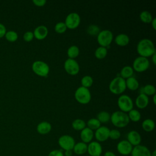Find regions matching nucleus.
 I'll return each instance as SVG.
<instances>
[{"mask_svg": "<svg viewBox=\"0 0 156 156\" xmlns=\"http://www.w3.org/2000/svg\"><path fill=\"white\" fill-rule=\"evenodd\" d=\"M136 51L140 56L147 58L155 53L154 43L148 38L141 39L136 45Z\"/></svg>", "mask_w": 156, "mask_h": 156, "instance_id": "1", "label": "nucleus"}, {"mask_svg": "<svg viewBox=\"0 0 156 156\" xmlns=\"http://www.w3.org/2000/svg\"><path fill=\"white\" fill-rule=\"evenodd\" d=\"M110 121L112 123L118 128H123L129 123V118L127 113L122 111L114 112L110 115Z\"/></svg>", "mask_w": 156, "mask_h": 156, "instance_id": "2", "label": "nucleus"}, {"mask_svg": "<svg viewBox=\"0 0 156 156\" xmlns=\"http://www.w3.org/2000/svg\"><path fill=\"white\" fill-rule=\"evenodd\" d=\"M126 89V80L121 76L113 78L109 84V90L115 94H121Z\"/></svg>", "mask_w": 156, "mask_h": 156, "instance_id": "3", "label": "nucleus"}, {"mask_svg": "<svg viewBox=\"0 0 156 156\" xmlns=\"http://www.w3.org/2000/svg\"><path fill=\"white\" fill-rule=\"evenodd\" d=\"M76 100L81 104H87L91 99V94L88 88L83 87L77 88L74 93Z\"/></svg>", "mask_w": 156, "mask_h": 156, "instance_id": "4", "label": "nucleus"}, {"mask_svg": "<svg viewBox=\"0 0 156 156\" xmlns=\"http://www.w3.org/2000/svg\"><path fill=\"white\" fill-rule=\"evenodd\" d=\"M113 39V33L107 29L101 30L97 35V41L100 46L107 48L110 45Z\"/></svg>", "mask_w": 156, "mask_h": 156, "instance_id": "5", "label": "nucleus"}, {"mask_svg": "<svg viewBox=\"0 0 156 156\" xmlns=\"http://www.w3.org/2000/svg\"><path fill=\"white\" fill-rule=\"evenodd\" d=\"M118 107L120 111L127 113L133 109V102L132 98L127 94L121 95L117 101Z\"/></svg>", "mask_w": 156, "mask_h": 156, "instance_id": "6", "label": "nucleus"}, {"mask_svg": "<svg viewBox=\"0 0 156 156\" xmlns=\"http://www.w3.org/2000/svg\"><path fill=\"white\" fill-rule=\"evenodd\" d=\"M32 69L34 73L41 77H46L49 73V65L41 60L35 61L32 63Z\"/></svg>", "mask_w": 156, "mask_h": 156, "instance_id": "7", "label": "nucleus"}, {"mask_svg": "<svg viewBox=\"0 0 156 156\" xmlns=\"http://www.w3.org/2000/svg\"><path fill=\"white\" fill-rule=\"evenodd\" d=\"M75 143L74 138L69 135H63L58 140L59 146L64 151H73Z\"/></svg>", "mask_w": 156, "mask_h": 156, "instance_id": "8", "label": "nucleus"}, {"mask_svg": "<svg viewBox=\"0 0 156 156\" xmlns=\"http://www.w3.org/2000/svg\"><path fill=\"white\" fill-rule=\"evenodd\" d=\"M149 64V61L147 58L139 56L133 60L132 68L136 72L141 73L148 69Z\"/></svg>", "mask_w": 156, "mask_h": 156, "instance_id": "9", "label": "nucleus"}, {"mask_svg": "<svg viewBox=\"0 0 156 156\" xmlns=\"http://www.w3.org/2000/svg\"><path fill=\"white\" fill-rule=\"evenodd\" d=\"M64 23L67 29H74L79 26L80 23V17L77 13L71 12L66 16Z\"/></svg>", "mask_w": 156, "mask_h": 156, "instance_id": "10", "label": "nucleus"}, {"mask_svg": "<svg viewBox=\"0 0 156 156\" xmlns=\"http://www.w3.org/2000/svg\"><path fill=\"white\" fill-rule=\"evenodd\" d=\"M64 68L66 72L71 76L77 74L80 70L79 65L75 59L68 58L64 63Z\"/></svg>", "mask_w": 156, "mask_h": 156, "instance_id": "11", "label": "nucleus"}, {"mask_svg": "<svg viewBox=\"0 0 156 156\" xmlns=\"http://www.w3.org/2000/svg\"><path fill=\"white\" fill-rule=\"evenodd\" d=\"M110 129L104 126H100L95 130L94 136L98 142H104L109 138Z\"/></svg>", "mask_w": 156, "mask_h": 156, "instance_id": "12", "label": "nucleus"}, {"mask_svg": "<svg viewBox=\"0 0 156 156\" xmlns=\"http://www.w3.org/2000/svg\"><path fill=\"white\" fill-rule=\"evenodd\" d=\"M87 152L90 156H101L102 147L98 141H91L87 144Z\"/></svg>", "mask_w": 156, "mask_h": 156, "instance_id": "13", "label": "nucleus"}, {"mask_svg": "<svg viewBox=\"0 0 156 156\" xmlns=\"http://www.w3.org/2000/svg\"><path fill=\"white\" fill-rule=\"evenodd\" d=\"M117 151L119 154L122 155H129L131 154L133 149V146L127 141V140H121L120 141L116 146Z\"/></svg>", "mask_w": 156, "mask_h": 156, "instance_id": "14", "label": "nucleus"}, {"mask_svg": "<svg viewBox=\"0 0 156 156\" xmlns=\"http://www.w3.org/2000/svg\"><path fill=\"white\" fill-rule=\"evenodd\" d=\"M151 152L147 147L144 145H138L133 147L131 156H151Z\"/></svg>", "mask_w": 156, "mask_h": 156, "instance_id": "15", "label": "nucleus"}, {"mask_svg": "<svg viewBox=\"0 0 156 156\" xmlns=\"http://www.w3.org/2000/svg\"><path fill=\"white\" fill-rule=\"evenodd\" d=\"M132 146H136L141 144V136L136 130H131L127 135L126 140Z\"/></svg>", "mask_w": 156, "mask_h": 156, "instance_id": "16", "label": "nucleus"}, {"mask_svg": "<svg viewBox=\"0 0 156 156\" xmlns=\"http://www.w3.org/2000/svg\"><path fill=\"white\" fill-rule=\"evenodd\" d=\"M80 137L82 142L88 144L91 141H92V140L94 137L93 130L86 127L80 131Z\"/></svg>", "mask_w": 156, "mask_h": 156, "instance_id": "17", "label": "nucleus"}, {"mask_svg": "<svg viewBox=\"0 0 156 156\" xmlns=\"http://www.w3.org/2000/svg\"><path fill=\"white\" fill-rule=\"evenodd\" d=\"M33 34L35 38L41 40L47 37L48 34V29L46 26L44 25H40L34 29Z\"/></svg>", "mask_w": 156, "mask_h": 156, "instance_id": "18", "label": "nucleus"}, {"mask_svg": "<svg viewBox=\"0 0 156 156\" xmlns=\"http://www.w3.org/2000/svg\"><path fill=\"white\" fill-rule=\"evenodd\" d=\"M149 104V98L144 93H140L135 99V104L138 108L143 109Z\"/></svg>", "mask_w": 156, "mask_h": 156, "instance_id": "19", "label": "nucleus"}, {"mask_svg": "<svg viewBox=\"0 0 156 156\" xmlns=\"http://www.w3.org/2000/svg\"><path fill=\"white\" fill-rule=\"evenodd\" d=\"M52 129L51 124L48 121H42L37 126V131L41 135H46L49 133Z\"/></svg>", "mask_w": 156, "mask_h": 156, "instance_id": "20", "label": "nucleus"}, {"mask_svg": "<svg viewBox=\"0 0 156 156\" xmlns=\"http://www.w3.org/2000/svg\"><path fill=\"white\" fill-rule=\"evenodd\" d=\"M74 153L77 155H81L87 152V144L82 141L75 143L73 149Z\"/></svg>", "mask_w": 156, "mask_h": 156, "instance_id": "21", "label": "nucleus"}, {"mask_svg": "<svg viewBox=\"0 0 156 156\" xmlns=\"http://www.w3.org/2000/svg\"><path fill=\"white\" fill-rule=\"evenodd\" d=\"M130 39L127 35L125 34H119L115 38V43L120 46H125L129 43Z\"/></svg>", "mask_w": 156, "mask_h": 156, "instance_id": "22", "label": "nucleus"}, {"mask_svg": "<svg viewBox=\"0 0 156 156\" xmlns=\"http://www.w3.org/2000/svg\"><path fill=\"white\" fill-rule=\"evenodd\" d=\"M125 80H126V88H127L129 90H132V91L136 90L138 88L139 82L136 80V79H135V77L132 76L130 77H129L127 79H125Z\"/></svg>", "mask_w": 156, "mask_h": 156, "instance_id": "23", "label": "nucleus"}, {"mask_svg": "<svg viewBox=\"0 0 156 156\" xmlns=\"http://www.w3.org/2000/svg\"><path fill=\"white\" fill-rule=\"evenodd\" d=\"M141 126L143 129L147 132H152L154 128H155V122L154 121L149 118L144 119L141 124Z\"/></svg>", "mask_w": 156, "mask_h": 156, "instance_id": "24", "label": "nucleus"}, {"mask_svg": "<svg viewBox=\"0 0 156 156\" xmlns=\"http://www.w3.org/2000/svg\"><path fill=\"white\" fill-rule=\"evenodd\" d=\"M133 74V69L132 67L130 66H124L120 71L121 77L124 79H126L129 77H132Z\"/></svg>", "mask_w": 156, "mask_h": 156, "instance_id": "25", "label": "nucleus"}, {"mask_svg": "<svg viewBox=\"0 0 156 156\" xmlns=\"http://www.w3.org/2000/svg\"><path fill=\"white\" fill-rule=\"evenodd\" d=\"M71 126L75 130L81 131L82 129L86 127V123L83 119H76L72 122Z\"/></svg>", "mask_w": 156, "mask_h": 156, "instance_id": "26", "label": "nucleus"}, {"mask_svg": "<svg viewBox=\"0 0 156 156\" xmlns=\"http://www.w3.org/2000/svg\"><path fill=\"white\" fill-rule=\"evenodd\" d=\"M127 115L129 118V120L135 122L139 121L141 117L140 112L135 109H132L130 111H129L128 112Z\"/></svg>", "mask_w": 156, "mask_h": 156, "instance_id": "27", "label": "nucleus"}, {"mask_svg": "<svg viewBox=\"0 0 156 156\" xmlns=\"http://www.w3.org/2000/svg\"><path fill=\"white\" fill-rule=\"evenodd\" d=\"M79 54V49L76 45L71 46L67 50V55L69 58L74 59Z\"/></svg>", "mask_w": 156, "mask_h": 156, "instance_id": "28", "label": "nucleus"}, {"mask_svg": "<svg viewBox=\"0 0 156 156\" xmlns=\"http://www.w3.org/2000/svg\"><path fill=\"white\" fill-rule=\"evenodd\" d=\"M96 118L101 123H106L110 120V115L106 111H101L98 113Z\"/></svg>", "mask_w": 156, "mask_h": 156, "instance_id": "29", "label": "nucleus"}, {"mask_svg": "<svg viewBox=\"0 0 156 156\" xmlns=\"http://www.w3.org/2000/svg\"><path fill=\"white\" fill-rule=\"evenodd\" d=\"M107 54V48L99 46L98 47L94 52V55L98 59H103L104 58Z\"/></svg>", "mask_w": 156, "mask_h": 156, "instance_id": "30", "label": "nucleus"}, {"mask_svg": "<svg viewBox=\"0 0 156 156\" xmlns=\"http://www.w3.org/2000/svg\"><path fill=\"white\" fill-rule=\"evenodd\" d=\"M140 19L144 23H150L152 21L153 17L149 12L144 10L140 13Z\"/></svg>", "mask_w": 156, "mask_h": 156, "instance_id": "31", "label": "nucleus"}, {"mask_svg": "<svg viewBox=\"0 0 156 156\" xmlns=\"http://www.w3.org/2000/svg\"><path fill=\"white\" fill-rule=\"evenodd\" d=\"M87 127L90 129L91 130H96L100 126H101V123L99 121L97 118H91L87 122Z\"/></svg>", "mask_w": 156, "mask_h": 156, "instance_id": "32", "label": "nucleus"}, {"mask_svg": "<svg viewBox=\"0 0 156 156\" xmlns=\"http://www.w3.org/2000/svg\"><path fill=\"white\" fill-rule=\"evenodd\" d=\"M155 92L156 90L155 87L153 85L147 84L143 87V93H144L146 96H152L155 94Z\"/></svg>", "mask_w": 156, "mask_h": 156, "instance_id": "33", "label": "nucleus"}, {"mask_svg": "<svg viewBox=\"0 0 156 156\" xmlns=\"http://www.w3.org/2000/svg\"><path fill=\"white\" fill-rule=\"evenodd\" d=\"M93 83V79L91 76H85L81 79V85L82 87L85 88H89L90 87Z\"/></svg>", "mask_w": 156, "mask_h": 156, "instance_id": "34", "label": "nucleus"}, {"mask_svg": "<svg viewBox=\"0 0 156 156\" xmlns=\"http://www.w3.org/2000/svg\"><path fill=\"white\" fill-rule=\"evenodd\" d=\"M100 28L96 24H91L88 26L87 29V33L90 35H98V34L100 32Z\"/></svg>", "mask_w": 156, "mask_h": 156, "instance_id": "35", "label": "nucleus"}, {"mask_svg": "<svg viewBox=\"0 0 156 156\" xmlns=\"http://www.w3.org/2000/svg\"><path fill=\"white\" fill-rule=\"evenodd\" d=\"M67 29V27L64 22H58L54 26L55 31L58 34H63Z\"/></svg>", "mask_w": 156, "mask_h": 156, "instance_id": "36", "label": "nucleus"}, {"mask_svg": "<svg viewBox=\"0 0 156 156\" xmlns=\"http://www.w3.org/2000/svg\"><path fill=\"white\" fill-rule=\"evenodd\" d=\"M5 36L6 39L10 42H14L18 39L17 33L16 32L12 31V30L6 32L5 34Z\"/></svg>", "mask_w": 156, "mask_h": 156, "instance_id": "37", "label": "nucleus"}, {"mask_svg": "<svg viewBox=\"0 0 156 156\" xmlns=\"http://www.w3.org/2000/svg\"><path fill=\"white\" fill-rule=\"evenodd\" d=\"M121 136V132L117 129H112L110 130L109 133V138L112 140H116L120 138Z\"/></svg>", "mask_w": 156, "mask_h": 156, "instance_id": "38", "label": "nucleus"}, {"mask_svg": "<svg viewBox=\"0 0 156 156\" xmlns=\"http://www.w3.org/2000/svg\"><path fill=\"white\" fill-rule=\"evenodd\" d=\"M34 37V34L31 31H27V32H25L23 35V38L24 40V41H26L27 42H29V41H32L33 40Z\"/></svg>", "mask_w": 156, "mask_h": 156, "instance_id": "39", "label": "nucleus"}, {"mask_svg": "<svg viewBox=\"0 0 156 156\" xmlns=\"http://www.w3.org/2000/svg\"><path fill=\"white\" fill-rule=\"evenodd\" d=\"M48 156H64L63 152L61 150L58 149H54L51 151Z\"/></svg>", "mask_w": 156, "mask_h": 156, "instance_id": "40", "label": "nucleus"}, {"mask_svg": "<svg viewBox=\"0 0 156 156\" xmlns=\"http://www.w3.org/2000/svg\"><path fill=\"white\" fill-rule=\"evenodd\" d=\"M32 2L37 7H42L46 4V0H33Z\"/></svg>", "mask_w": 156, "mask_h": 156, "instance_id": "41", "label": "nucleus"}, {"mask_svg": "<svg viewBox=\"0 0 156 156\" xmlns=\"http://www.w3.org/2000/svg\"><path fill=\"white\" fill-rule=\"evenodd\" d=\"M5 33H6V29L5 26L2 24L0 23V38L4 36Z\"/></svg>", "mask_w": 156, "mask_h": 156, "instance_id": "42", "label": "nucleus"}, {"mask_svg": "<svg viewBox=\"0 0 156 156\" xmlns=\"http://www.w3.org/2000/svg\"><path fill=\"white\" fill-rule=\"evenodd\" d=\"M104 156H116V154L112 151H107L104 154Z\"/></svg>", "mask_w": 156, "mask_h": 156, "instance_id": "43", "label": "nucleus"}, {"mask_svg": "<svg viewBox=\"0 0 156 156\" xmlns=\"http://www.w3.org/2000/svg\"><path fill=\"white\" fill-rule=\"evenodd\" d=\"M151 23V24H152V26L153 29L154 30H155L156 29V18H154Z\"/></svg>", "mask_w": 156, "mask_h": 156, "instance_id": "44", "label": "nucleus"}, {"mask_svg": "<svg viewBox=\"0 0 156 156\" xmlns=\"http://www.w3.org/2000/svg\"><path fill=\"white\" fill-rule=\"evenodd\" d=\"M73 151H65L64 156H73Z\"/></svg>", "mask_w": 156, "mask_h": 156, "instance_id": "45", "label": "nucleus"}, {"mask_svg": "<svg viewBox=\"0 0 156 156\" xmlns=\"http://www.w3.org/2000/svg\"><path fill=\"white\" fill-rule=\"evenodd\" d=\"M155 54H156V53L154 54L151 56V57H152V61L154 65H155V64H156V55H155Z\"/></svg>", "mask_w": 156, "mask_h": 156, "instance_id": "46", "label": "nucleus"}, {"mask_svg": "<svg viewBox=\"0 0 156 156\" xmlns=\"http://www.w3.org/2000/svg\"><path fill=\"white\" fill-rule=\"evenodd\" d=\"M151 156H156V151H155V150H154V151L151 152Z\"/></svg>", "mask_w": 156, "mask_h": 156, "instance_id": "47", "label": "nucleus"}, {"mask_svg": "<svg viewBox=\"0 0 156 156\" xmlns=\"http://www.w3.org/2000/svg\"><path fill=\"white\" fill-rule=\"evenodd\" d=\"M155 98H156V94L153 95V102L154 104H156V101H155Z\"/></svg>", "mask_w": 156, "mask_h": 156, "instance_id": "48", "label": "nucleus"}, {"mask_svg": "<svg viewBox=\"0 0 156 156\" xmlns=\"http://www.w3.org/2000/svg\"><path fill=\"white\" fill-rule=\"evenodd\" d=\"M86 156H90V155H86Z\"/></svg>", "mask_w": 156, "mask_h": 156, "instance_id": "49", "label": "nucleus"}, {"mask_svg": "<svg viewBox=\"0 0 156 156\" xmlns=\"http://www.w3.org/2000/svg\"><path fill=\"white\" fill-rule=\"evenodd\" d=\"M73 156H75V155H73Z\"/></svg>", "mask_w": 156, "mask_h": 156, "instance_id": "50", "label": "nucleus"}]
</instances>
